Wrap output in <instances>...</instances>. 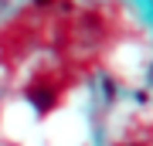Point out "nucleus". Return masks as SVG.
I'll return each mask as SVG.
<instances>
[{
  "label": "nucleus",
  "mask_w": 153,
  "mask_h": 146,
  "mask_svg": "<svg viewBox=\"0 0 153 146\" xmlns=\"http://www.w3.org/2000/svg\"><path fill=\"white\" fill-rule=\"evenodd\" d=\"M27 99L34 102V109L44 116V112H51V105H55V88H51V85H41V82H34V85L27 88Z\"/></svg>",
  "instance_id": "nucleus-1"
},
{
  "label": "nucleus",
  "mask_w": 153,
  "mask_h": 146,
  "mask_svg": "<svg viewBox=\"0 0 153 146\" xmlns=\"http://www.w3.org/2000/svg\"><path fill=\"white\" fill-rule=\"evenodd\" d=\"M34 4H38V7H48V4H55V0H34Z\"/></svg>",
  "instance_id": "nucleus-2"
}]
</instances>
